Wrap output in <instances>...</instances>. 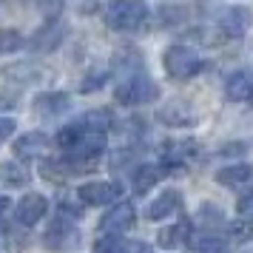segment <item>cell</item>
Masks as SVG:
<instances>
[{
	"label": "cell",
	"instance_id": "cell-11",
	"mask_svg": "<svg viewBox=\"0 0 253 253\" xmlns=\"http://www.w3.org/2000/svg\"><path fill=\"white\" fill-rule=\"evenodd\" d=\"M160 123L171 128H188L196 123V111L188 103H168L160 111Z\"/></svg>",
	"mask_w": 253,
	"mask_h": 253
},
{
	"label": "cell",
	"instance_id": "cell-10",
	"mask_svg": "<svg viewBox=\"0 0 253 253\" xmlns=\"http://www.w3.org/2000/svg\"><path fill=\"white\" fill-rule=\"evenodd\" d=\"M46 148H48V137L40 134V131H29L20 139H14V157L17 160H37V157L46 154Z\"/></svg>",
	"mask_w": 253,
	"mask_h": 253
},
{
	"label": "cell",
	"instance_id": "cell-4",
	"mask_svg": "<svg viewBox=\"0 0 253 253\" xmlns=\"http://www.w3.org/2000/svg\"><path fill=\"white\" fill-rule=\"evenodd\" d=\"M120 196H123V185L108 182V179H91L77 188V199L88 208L114 205V202H120Z\"/></svg>",
	"mask_w": 253,
	"mask_h": 253
},
{
	"label": "cell",
	"instance_id": "cell-21",
	"mask_svg": "<svg viewBox=\"0 0 253 253\" xmlns=\"http://www.w3.org/2000/svg\"><path fill=\"white\" fill-rule=\"evenodd\" d=\"M83 134H85V131H83V128L77 126V123H71V126L60 128V134H57V145H60L63 151H71V148H74V145H77V142L83 139Z\"/></svg>",
	"mask_w": 253,
	"mask_h": 253
},
{
	"label": "cell",
	"instance_id": "cell-12",
	"mask_svg": "<svg viewBox=\"0 0 253 253\" xmlns=\"http://www.w3.org/2000/svg\"><path fill=\"white\" fill-rule=\"evenodd\" d=\"M216 182L225 188H239V185H251L253 182V165L248 162H233L216 171Z\"/></svg>",
	"mask_w": 253,
	"mask_h": 253
},
{
	"label": "cell",
	"instance_id": "cell-19",
	"mask_svg": "<svg viewBox=\"0 0 253 253\" xmlns=\"http://www.w3.org/2000/svg\"><path fill=\"white\" fill-rule=\"evenodd\" d=\"M26 48V37L17 29H0V54H14Z\"/></svg>",
	"mask_w": 253,
	"mask_h": 253
},
{
	"label": "cell",
	"instance_id": "cell-22",
	"mask_svg": "<svg viewBox=\"0 0 253 253\" xmlns=\"http://www.w3.org/2000/svg\"><path fill=\"white\" fill-rule=\"evenodd\" d=\"M123 251V242H120V236H108V233H103L100 239L94 242L91 253H120Z\"/></svg>",
	"mask_w": 253,
	"mask_h": 253
},
{
	"label": "cell",
	"instance_id": "cell-15",
	"mask_svg": "<svg viewBox=\"0 0 253 253\" xmlns=\"http://www.w3.org/2000/svg\"><path fill=\"white\" fill-rule=\"evenodd\" d=\"M179 208H182V196H179V191H165V194L157 196V199L148 205V219L160 222V219L176 213Z\"/></svg>",
	"mask_w": 253,
	"mask_h": 253
},
{
	"label": "cell",
	"instance_id": "cell-24",
	"mask_svg": "<svg viewBox=\"0 0 253 253\" xmlns=\"http://www.w3.org/2000/svg\"><path fill=\"white\" fill-rule=\"evenodd\" d=\"M236 211H239L242 219H248V222H253V191L251 194H245L239 199V205H236Z\"/></svg>",
	"mask_w": 253,
	"mask_h": 253
},
{
	"label": "cell",
	"instance_id": "cell-1",
	"mask_svg": "<svg viewBox=\"0 0 253 253\" xmlns=\"http://www.w3.org/2000/svg\"><path fill=\"white\" fill-rule=\"evenodd\" d=\"M162 66L168 71V77H173V80H191V77L205 71L208 60L191 46H171L162 54Z\"/></svg>",
	"mask_w": 253,
	"mask_h": 253
},
{
	"label": "cell",
	"instance_id": "cell-5",
	"mask_svg": "<svg viewBox=\"0 0 253 253\" xmlns=\"http://www.w3.org/2000/svg\"><path fill=\"white\" fill-rule=\"evenodd\" d=\"M216 23H219V29H222L228 37L239 40V37H245L248 32H251L253 12L248 9V6H228V9H222V14H219Z\"/></svg>",
	"mask_w": 253,
	"mask_h": 253
},
{
	"label": "cell",
	"instance_id": "cell-16",
	"mask_svg": "<svg viewBox=\"0 0 253 253\" xmlns=\"http://www.w3.org/2000/svg\"><path fill=\"white\" fill-rule=\"evenodd\" d=\"M77 126L85 131V134H105L108 128L114 126V117L108 108H94V111H85V114L77 120Z\"/></svg>",
	"mask_w": 253,
	"mask_h": 253
},
{
	"label": "cell",
	"instance_id": "cell-14",
	"mask_svg": "<svg viewBox=\"0 0 253 253\" xmlns=\"http://www.w3.org/2000/svg\"><path fill=\"white\" fill-rule=\"evenodd\" d=\"M69 108H71V100H69V94H63V91L40 94L35 100L37 117H60L63 111H69Z\"/></svg>",
	"mask_w": 253,
	"mask_h": 253
},
{
	"label": "cell",
	"instance_id": "cell-9",
	"mask_svg": "<svg viewBox=\"0 0 253 253\" xmlns=\"http://www.w3.org/2000/svg\"><path fill=\"white\" fill-rule=\"evenodd\" d=\"M77 239H80L77 228L71 222H66V219H57V222H51V228H48L43 242H46V248H51V251H69V248L77 245Z\"/></svg>",
	"mask_w": 253,
	"mask_h": 253
},
{
	"label": "cell",
	"instance_id": "cell-27",
	"mask_svg": "<svg viewBox=\"0 0 253 253\" xmlns=\"http://www.w3.org/2000/svg\"><path fill=\"white\" fill-rule=\"evenodd\" d=\"M120 253H151V245L148 242H128V245H123Z\"/></svg>",
	"mask_w": 253,
	"mask_h": 253
},
{
	"label": "cell",
	"instance_id": "cell-26",
	"mask_svg": "<svg viewBox=\"0 0 253 253\" xmlns=\"http://www.w3.org/2000/svg\"><path fill=\"white\" fill-rule=\"evenodd\" d=\"M230 233H233V236H236V239H251L253 236V230H251V222H248V219H245V222H239V225H233V228H230Z\"/></svg>",
	"mask_w": 253,
	"mask_h": 253
},
{
	"label": "cell",
	"instance_id": "cell-23",
	"mask_svg": "<svg viewBox=\"0 0 253 253\" xmlns=\"http://www.w3.org/2000/svg\"><path fill=\"white\" fill-rule=\"evenodd\" d=\"M196 253H228V245L222 239H216V236H208V239H202L196 245Z\"/></svg>",
	"mask_w": 253,
	"mask_h": 253
},
{
	"label": "cell",
	"instance_id": "cell-28",
	"mask_svg": "<svg viewBox=\"0 0 253 253\" xmlns=\"http://www.w3.org/2000/svg\"><path fill=\"white\" fill-rule=\"evenodd\" d=\"M9 208H12V202H9V196H0V216H3V213H6Z\"/></svg>",
	"mask_w": 253,
	"mask_h": 253
},
{
	"label": "cell",
	"instance_id": "cell-3",
	"mask_svg": "<svg viewBox=\"0 0 253 253\" xmlns=\"http://www.w3.org/2000/svg\"><path fill=\"white\" fill-rule=\"evenodd\" d=\"M157 94H160L157 83L145 74V69H139V71H134V74L123 77V83L117 85V103H123V105H145V103H154Z\"/></svg>",
	"mask_w": 253,
	"mask_h": 253
},
{
	"label": "cell",
	"instance_id": "cell-8",
	"mask_svg": "<svg viewBox=\"0 0 253 253\" xmlns=\"http://www.w3.org/2000/svg\"><path fill=\"white\" fill-rule=\"evenodd\" d=\"M225 97L230 103L253 105V71H236L225 83Z\"/></svg>",
	"mask_w": 253,
	"mask_h": 253
},
{
	"label": "cell",
	"instance_id": "cell-7",
	"mask_svg": "<svg viewBox=\"0 0 253 253\" xmlns=\"http://www.w3.org/2000/svg\"><path fill=\"white\" fill-rule=\"evenodd\" d=\"M48 213V199L43 194H26L20 202H17V208H14V216H17V222L20 225H26V228H32V225H37L40 219Z\"/></svg>",
	"mask_w": 253,
	"mask_h": 253
},
{
	"label": "cell",
	"instance_id": "cell-6",
	"mask_svg": "<svg viewBox=\"0 0 253 253\" xmlns=\"http://www.w3.org/2000/svg\"><path fill=\"white\" fill-rule=\"evenodd\" d=\"M134 219H137L134 205H128V202H114V208H108V213L100 219V230L108 233V236H120V233L131 230Z\"/></svg>",
	"mask_w": 253,
	"mask_h": 253
},
{
	"label": "cell",
	"instance_id": "cell-13",
	"mask_svg": "<svg viewBox=\"0 0 253 253\" xmlns=\"http://www.w3.org/2000/svg\"><path fill=\"white\" fill-rule=\"evenodd\" d=\"M63 35H66V29H63L60 23H46L35 37H29L26 43H29V48H32V51H51V48L60 46Z\"/></svg>",
	"mask_w": 253,
	"mask_h": 253
},
{
	"label": "cell",
	"instance_id": "cell-2",
	"mask_svg": "<svg viewBox=\"0 0 253 253\" xmlns=\"http://www.w3.org/2000/svg\"><path fill=\"white\" fill-rule=\"evenodd\" d=\"M148 20V6L142 0H111L105 6V23L114 32H134Z\"/></svg>",
	"mask_w": 253,
	"mask_h": 253
},
{
	"label": "cell",
	"instance_id": "cell-20",
	"mask_svg": "<svg viewBox=\"0 0 253 253\" xmlns=\"http://www.w3.org/2000/svg\"><path fill=\"white\" fill-rule=\"evenodd\" d=\"M0 179L6 185H26L29 182V171L20 162H3L0 165Z\"/></svg>",
	"mask_w": 253,
	"mask_h": 253
},
{
	"label": "cell",
	"instance_id": "cell-17",
	"mask_svg": "<svg viewBox=\"0 0 253 253\" xmlns=\"http://www.w3.org/2000/svg\"><path fill=\"white\" fill-rule=\"evenodd\" d=\"M188 230H191L188 219L176 222V225H168L165 230H160V245L162 248H176V245H182V242L188 239Z\"/></svg>",
	"mask_w": 253,
	"mask_h": 253
},
{
	"label": "cell",
	"instance_id": "cell-18",
	"mask_svg": "<svg viewBox=\"0 0 253 253\" xmlns=\"http://www.w3.org/2000/svg\"><path fill=\"white\" fill-rule=\"evenodd\" d=\"M160 176H162V168H157V165H142V168L134 173V188H137V194L151 191L154 185L160 182Z\"/></svg>",
	"mask_w": 253,
	"mask_h": 253
},
{
	"label": "cell",
	"instance_id": "cell-25",
	"mask_svg": "<svg viewBox=\"0 0 253 253\" xmlns=\"http://www.w3.org/2000/svg\"><path fill=\"white\" fill-rule=\"evenodd\" d=\"M14 128H17V123H14V117H0V142H6V139L14 134Z\"/></svg>",
	"mask_w": 253,
	"mask_h": 253
}]
</instances>
